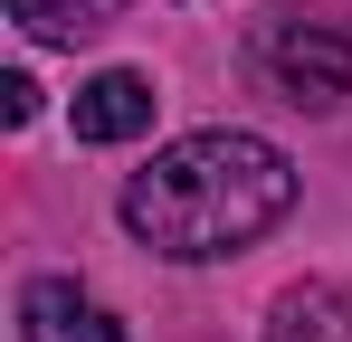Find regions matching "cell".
Wrapping results in <instances>:
<instances>
[{
    "label": "cell",
    "instance_id": "277c9868",
    "mask_svg": "<svg viewBox=\"0 0 352 342\" xmlns=\"http://www.w3.org/2000/svg\"><path fill=\"white\" fill-rule=\"evenodd\" d=\"M19 333H29V342H124V323L86 295V285L38 276L29 295H19Z\"/></svg>",
    "mask_w": 352,
    "mask_h": 342
},
{
    "label": "cell",
    "instance_id": "8992f818",
    "mask_svg": "<svg viewBox=\"0 0 352 342\" xmlns=\"http://www.w3.org/2000/svg\"><path fill=\"white\" fill-rule=\"evenodd\" d=\"M10 19H19L29 38H48V48H76V38L115 29V19H124V0H10Z\"/></svg>",
    "mask_w": 352,
    "mask_h": 342
},
{
    "label": "cell",
    "instance_id": "3957f363",
    "mask_svg": "<svg viewBox=\"0 0 352 342\" xmlns=\"http://www.w3.org/2000/svg\"><path fill=\"white\" fill-rule=\"evenodd\" d=\"M153 76H133V67H105V76H86L76 86V143H133V133H153Z\"/></svg>",
    "mask_w": 352,
    "mask_h": 342
},
{
    "label": "cell",
    "instance_id": "5b68a950",
    "mask_svg": "<svg viewBox=\"0 0 352 342\" xmlns=\"http://www.w3.org/2000/svg\"><path fill=\"white\" fill-rule=\"evenodd\" d=\"M267 342H352V295L343 285H286L267 314Z\"/></svg>",
    "mask_w": 352,
    "mask_h": 342
},
{
    "label": "cell",
    "instance_id": "52a82bcc",
    "mask_svg": "<svg viewBox=\"0 0 352 342\" xmlns=\"http://www.w3.org/2000/svg\"><path fill=\"white\" fill-rule=\"evenodd\" d=\"M0 124H38V86H29L19 67L0 76Z\"/></svg>",
    "mask_w": 352,
    "mask_h": 342
},
{
    "label": "cell",
    "instance_id": "6da1fadb",
    "mask_svg": "<svg viewBox=\"0 0 352 342\" xmlns=\"http://www.w3.org/2000/svg\"><path fill=\"white\" fill-rule=\"evenodd\" d=\"M295 209V162L267 143V133H181L153 162L124 181V228L172 257V266H210V257H238L257 247L267 228Z\"/></svg>",
    "mask_w": 352,
    "mask_h": 342
},
{
    "label": "cell",
    "instance_id": "7a4b0ae2",
    "mask_svg": "<svg viewBox=\"0 0 352 342\" xmlns=\"http://www.w3.org/2000/svg\"><path fill=\"white\" fill-rule=\"evenodd\" d=\"M267 67L295 105H343L352 95V38L343 29H276L267 38Z\"/></svg>",
    "mask_w": 352,
    "mask_h": 342
}]
</instances>
